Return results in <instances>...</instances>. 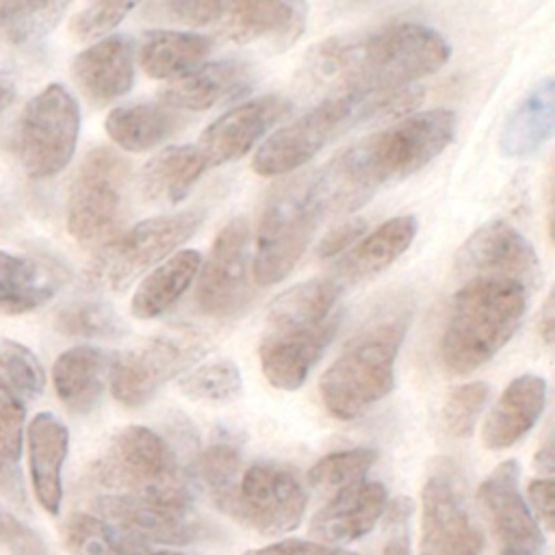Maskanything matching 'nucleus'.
I'll return each instance as SVG.
<instances>
[{
    "mask_svg": "<svg viewBox=\"0 0 555 555\" xmlns=\"http://www.w3.org/2000/svg\"><path fill=\"white\" fill-rule=\"evenodd\" d=\"M516 460L501 462L477 488V503L503 546L542 551L544 535L518 488Z\"/></svg>",
    "mask_w": 555,
    "mask_h": 555,
    "instance_id": "19",
    "label": "nucleus"
},
{
    "mask_svg": "<svg viewBox=\"0 0 555 555\" xmlns=\"http://www.w3.org/2000/svg\"><path fill=\"white\" fill-rule=\"evenodd\" d=\"M455 128L453 111L431 108L349 145L317 176H310V193L321 215L353 210L379 186L421 171L453 141Z\"/></svg>",
    "mask_w": 555,
    "mask_h": 555,
    "instance_id": "2",
    "label": "nucleus"
},
{
    "mask_svg": "<svg viewBox=\"0 0 555 555\" xmlns=\"http://www.w3.org/2000/svg\"><path fill=\"white\" fill-rule=\"evenodd\" d=\"M202 343L193 334L154 336L134 351L115 356L108 366L111 392L126 408H141L156 390L199 356Z\"/></svg>",
    "mask_w": 555,
    "mask_h": 555,
    "instance_id": "15",
    "label": "nucleus"
},
{
    "mask_svg": "<svg viewBox=\"0 0 555 555\" xmlns=\"http://www.w3.org/2000/svg\"><path fill=\"white\" fill-rule=\"evenodd\" d=\"M228 2L217 0H160L143 4L147 20L182 26H206L223 17Z\"/></svg>",
    "mask_w": 555,
    "mask_h": 555,
    "instance_id": "41",
    "label": "nucleus"
},
{
    "mask_svg": "<svg viewBox=\"0 0 555 555\" xmlns=\"http://www.w3.org/2000/svg\"><path fill=\"white\" fill-rule=\"evenodd\" d=\"M184 119L165 104H128L106 115V134L128 152H145L178 132Z\"/></svg>",
    "mask_w": 555,
    "mask_h": 555,
    "instance_id": "33",
    "label": "nucleus"
},
{
    "mask_svg": "<svg viewBox=\"0 0 555 555\" xmlns=\"http://www.w3.org/2000/svg\"><path fill=\"white\" fill-rule=\"evenodd\" d=\"M24 438V405L0 379V460L17 464Z\"/></svg>",
    "mask_w": 555,
    "mask_h": 555,
    "instance_id": "43",
    "label": "nucleus"
},
{
    "mask_svg": "<svg viewBox=\"0 0 555 555\" xmlns=\"http://www.w3.org/2000/svg\"><path fill=\"white\" fill-rule=\"evenodd\" d=\"M35 2H0V26L9 22H17L33 9Z\"/></svg>",
    "mask_w": 555,
    "mask_h": 555,
    "instance_id": "50",
    "label": "nucleus"
},
{
    "mask_svg": "<svg viewBox=\"0 0 555 555\" xmlns=\"http://www.w3.org/2000/svg\"><path fill=\"white\" fill-rule=\"evenodd\" d=\"M251 82L254 72L249 63L238 59L210 61L171 80L163 91V102L169 108L206 111L219 102L238 98Z\"/></svg>",
    "mask_w": 555,
    "mask_h": 555,
    "instance_id": "23",
    "label": "nucleus"
},
{
    "mask_svg": "<svg viewBox=\"0 0 555 555\" xmlns=\"http://www.w3.org/2000/svg\"><path fill=\"white\" fill-rule=\"evenodd\" d=\"M65 271L37 258L0 249V312L22 314L50 301L63 286Z\"/></svg>",
    "mask_w": 555,
    "mask_h": 555,
    "instance_id": "28",
    "label": "nucleus"
},
{
    "mask_svg": "<svg viewBox=\"0 0 555 555\" xmlns=\"http://www.w3.org/2000/svg\"><path fill=\"white\" fill-rule=\"evenodd\" d=\"M527 496L531 503V514L546 531L555 525V486L551 477L531 479L527 486Z\"/></svg>",
    "mask_w": 555,
    "mask_h": 555,
    "instance_id": "46",
    "label": "nucleus"
},
{
    "mask_svg": "<svg viewBox=\"0 0 555 555\" xmlns=\"http://www.w3.org/2000/svg\"><path fill=\"white\" fill-rule=\"evenodd\" d=\"M212 39L186 30H152L139 46L141 69L156 80L180 78L202 65L210 54Z\"/></svg>",
    "mask_w": 555,
    "mask_h": 555,
    "instance_id": "32",
    "label": "nucleus"
},
{
    "mask_svg": "<svg viewBox=\"0 0 555 555\" xmlns=\"http://www.w3.org/2000/svg\"><path fill=\"white\" fill-rule=\"evenodd\" d=\"M93 479L111 494L191 505L176 453L165 438L143 425H128L113 436L93 466Z\"/></svg>",
    "mask_w": 555,
    "mask_h": 555,
    "instance_id": "6",
    "label": "nucleus"
},
{
    "mask_svg": "<svg viewBox=\"0 0 555 555\" xmlns=\"http://www.w3.org/2000/svg\"><path fill=\"white\" fill-rule=\"evenodd\" d=\"M134 9L132 2H93L80 9L72 22L69 30L76 39L87 41L106 35L113 30L130 11Z\"/></svg>",
    "mask_w": 555,
    "mask_h": 555,
    "instance_id": "42",
    "label": "nucleus"
},
{
    "mask_svg": "<svg viewBox=\"0 0 555 555\" xmlns=\"http://www.w3.org/2000/svg\"><path fill=\"white\" fill-rule=\"evenodd\" d=\"M490 386L486 382H468L453 388L442 405V425L455 438H466L481 410L486 408Z\"/></svg>",
    "mask_w": 555,
    "mask_h": 555,
    "instance_id": "40",
    "label": "nucleus"
},
{
    "mask_svg": "<svg viewBox=\"0 0 555 555\" xmlns=\"http://www.w3.org/2000/svg\"><path fill=\"white\" fill-rule=\"evenodd\" d=\"M529 293L505 280H468L455 293L440 338V360L453 375L486 364L516 334Z\"/></svg>",
    "mask_w": 555,
    "mask_h": 555,
    "instance_id": "4",
    "label": "nucleus"
},
{
    "mask_svg": "<svg viewBox=\"0 0 555 555\" xmlns=\"http://www.w3.org/2000/svg\"><path fill=\"white\" fill-rule=\"evenodd\" d=\"M28 468L37 501L56 516L63 501V464L69 449V431L52 412H39L28 423Z\"/></svg>",
    "mask_w": 555,
    "mask_h": 555,
    "instance_id": "24",
    "label": "nucleus"
},
{
    "mask_svg": "<svg viewBox=\"0 0 555 555\" xmlns=\"http://www.w3.org/2000/svg\"><path fill=\"white\" fill-rule=\"evenodd\" d=\"M63 540L74 555H184L150 548L93 514H72L63 527Z\"/></svg>",
    "mask_w": 555,
    "mask_h": 555,
    "instance_id": "34",
    "label": "nucleus"
},
{
    "mask_svg": "<svg viewBox=\"0 0 555 555\" xmlns=\"http://www.w3.org/2000/svg\"><path fill=\"white\" fill-rule=\"evenodd\" d=\"M544 405L546 382L540 375L527 373L512 379L483 421V444L492 451L509 449L538 423Z\"/></svg>",
    "mask_w": 555,
    "mask_h": 555,
    "instance_id": "25",
    "label": "nucleus"
},
{
    "mask_svg": "<svg viewBox=\"0 0 555 555\" xmlns=\"http://www.w3.org/2000/svg\"><path fill=\"white\" fill-rule=\"evenodd\" d=\"M206 167L208 165L197 147L169 145L152 156L141 169V195L147 204L173 206L189 195Z\"/></svg>",
    "mask_w": 555,
    "mask_h": 555,
    "instance_id": "30",
    "label": "nucleus"
},
{
    "mask_svg": "<svg viewBox=\"0 0 555 555\" xmlns=\"http://www.w3.org/2000/svg\"><path fill=\"white\" fill-rule=\"evenodd\" d=\"M306 13L308 7L301 2H228L219 35L238 46H260L280 54L304 33Z\"/></svg>",
    "mask_w": 555,
    "mask_h": 555,
    "instance_id": "20",
    "label": "nucleus"
},
{
    "mask_svg": "<svg viewBox=\"0 0 555 555\" xmlns=\"http://www.w3.org/2000/svg\"><path fill=\"white\" fill-rule=\"evenodd\" d=\"M412 100L414 93L408 91L386 98H325L321 104L278 128L264 143H260L251 158V169L267 178L291 173L358 121L375 117L386 108L397 111V104Z\"/></svg>",
    "mask_w": 555,
    "mask_h": 555,
    "instance_id": "7",
    "label": "nucleus"
},
{
    "mask_svg": "<svg viewBox=\"0 0 555 555\" xmlns=\"http://www.w3.org/2000/svg\"><path fill=\"white\" fill-rule=\"evenodd\" d=\"M553 330H555V310H553V295H548L546 301L542 304L540 319H538V332H540L544 345L553 343Z\"/></svg>",
    "mask_w": 555,
    "mask_h": 555,
    "instance_id": "49",
    "label": "nucleus"
},
{
    "mask_svg": "<svg viewBox=\"0 0 555 555\" xmlns=\"http://www.w3.org/2000/svg\"><path fill=\"white\" fill-rule=\"evenodd\" d=\"M340 291L334 278H312L273 299L258 345L271 386L297 390L306 382L343 323Z\"/></svg>",
    "mask_w": 555,
    "mask_h": 555,
    "instance_id": "3",
    "label": "nucleus"
},
{
    "mask_svg": "<svg viewBox=\"0 0 555 555\" xmlns=\"http://www.w3.org/2000/svg\"><path fill=\"white\" fill-rule=\"evenodd\" d=\"M291 111V102L269 93L228 108L199 134V154L206 165H225L245 156L260 137Z\"/></svg>",
    "mask_w": 555,
    "mask_h": 555,
    "instance_id": "18",
    "label": "nucleus"
},
{
    "mask_svg": "<svg viewBox=\"0 0 555 555\" xmlns=\"http://www.w3.org/2000/svg\"><path fill=\"white\" fill-rule=\"evenodd\" d=\"M388 492L379 481H362L327 499L312 516L310 535L325 546H343L364 538L384 516Z\"/></svg>",
    "mask_w": 555,
    "mask_h": 555,
    "instance_id": "21",
    "label": "nucleus"
},
{
    "mask_svg": "<svg viewBox=\"0 0 555 555\" xmlns=\"http://www.w3.org/2000/svg\"><path fill=\"white\" fill-rule=\"evenodd\" d=\"M542 551H533V548H512V546H503L499 555H540Z\"/></svg>",
    "mask_w": 555,
    "mask_h": 555,
    "instance_id": "53",
    "label": "nucleus"
},
{
    "mask_svg": "<svg viewBox=\"0 0 555 555\" xmlns=\"http://www.w3.org/2000/svg\"><path fill=\"white\" fill-rule=\"evenodd\" d=\"M375 460L377 453L362 447L327 453L308 470V483L312 486V490L325 496H334L347 488L362 483Z\"/></svg>",
    "mask_w": 555,
    "mask_h": 555,
    "instance_id": "35",
    "label": "nucleus"
},
{
    "mask_svg": "<svg viewBox=\"0 0 555 555\" xmlns=\"http://www.w3.org/2000/svg\"><path fill=\"white\" fill-rule=\"evenodd\" d=\"M204 221L202 208L150 217L117 238L108 241L87 269V282L95 288L124 291L150 267L169 258Z\"/></svg>",
    "mask_w": 555,
    "mask_h": 555,
    "instance_id": "9",
    "label": "nucleus"
},
{
    "mask_svg": "<svg viewBox=\"0 0 555 555\" xmlns=\"http://www.w3.org/2000/svg\"><path fill=\"white\" fill-rule=\"evenodd\" d=\"M108 358L87 345L63 351L52 366V382L59 399L72 414H89L102 397Z\"/></svg>",
    "mask_w": 555,
    "mask_h": 555,
    "instance_id": "29",
    "label": "nucleus"
},
{
    "mask_svg": "<svg viewBox=\"0 0 555 555\" xmlns=\"http://www.w3.org/2000/svg\"><path fill=\"white\" fill-rule=\"evenodd\" d=\"M54 327L67 336L119 338L126 327L115 308L100 299H78L54 314Z\"/></svg>",
    "mask_w": 555,
    "mask_h": 555,
    "instance_id": "37",
    "label": "nucleus"
},
{
    "mask_svg": "<svg viewBox=\"0 0 555 555\" xmlns=\"http://www.w3.org/2000/svg\"><path fill=\"white\" fill-rule=\"evenodd\" d=\"M418 555H481L483 533L477 527L460 470L440 460L421 492Z\"/></svg>",
    "mask_w": 555,
    "mask_h": 555,
    "instance_id": "13",
    "label": "nucleus"
},
{
    "mask_svg": "<svg viewBox=\"0 0 555 555\" xmlns=\"http://www.w3.org/2000/svg\"><path fill=\"white\" fill-rule=\"evenodd\" d=\"M0 544L11 555H48L41 535L4 507H0Z\"/></svg>",
    "mask_w": 555,
    "mask_h": 555,
    "instance_id": "44",
    "label": "nucleus"
},
{
    "mask_svg": "<svg viewBox=\"0 0 555 555\" xmlns=\"http://www.w3.org/2000/svg\"><path fill=\"white\" fill-rule=\"evenodd\" d=\"M453 273L468 280H505L531 293L540 284V260L531 243L507 221L479 225L457 249Z\"/></svg>",
    "mask_w": 555,
    "mask_h": 555,
    "instance_id": "14",
    "label": "nucleus"
},
{
    "mask_svg": "<svg viewBox=\"0 0 555 555\" xmlns=\"http://www.w3.org/2000/svg\"><path fill=\"white\" fill-rule=\"evenodd\" d=\"M416 219L412 215H401L384 221L371 234L351 245L340 262L336 264V282L358 284L369 280L384 269H388L410 245L416 234Z\"/></svg>",
    "mask_w": 555,
    "mask_h": 555,
    "instance_id": "27",
    "label": "nucleus"
},
{
    "mask_svg": "<svg viewBox=\"0 0 555 555\" xmlns=\"http://www.w3.org/2000/svg\"><path fill=\"white\" fill-rule=\"evenodd\" d=\"M241 473V453L230 442H215L206 447L195 460V475L210 492L215 503L236 486Z\"/></svg>",
    "mask_w": 555,
    "mask_h": 555,
    "instance_id": "38",
    "label": "nucleus"
},
{
    "mask_svg": "<svg viewBox=\"0 0 555 555\" xmlns=\"http://www.w3.org/2000/svg\"><path fill=\"white\" fill-rule=\"evenodd\" d=\"M364 230H366L364 219H347V221L338 223L321 238V243L317 247V256L321 260H327V258H334V256L347 251L351 245H356L360 241Z\"/></svg>",
    "mask_w": 555,
    "mask_h": 555,
    "instance_id": "45",
    "label": "nucleus"
},
{
    "mask_svg": "<svg viewBox=\"0 0 555 555\" xmlns=\"http://www.w3.org/2000/svg\"><path fill=\"white\" fill-rule=\"evenodd\" d=\"M80 108L59 82L43 87L20 113L13 128V152L28 178L43 180L63 171L76 150Z\"/></svg>",
    "mask_w": 555,
    "mask_h": 555,
    "instance_id": "10",
    "label": "nucleus"
},
{
    "mask_svg": "<svg viewBox=\"0 0 555 555\" xmlns=\"http://www.w3.org/2000/svg\"><path fill=\"white\" fill-rule=\"evenodd\" d=\"M310 193V176H297L275 186L260 212L251 275L260 286L284 280L306 254L321 221Z\"/></svg>",
    "mask_w": 555,
    "mask_h": 555,
    "instance_id": "8",
    "label": "nucleus"
},
{
    "mask_svg": "<svg viewBox=\"0 0 555 555\" xmlns=\"http://www.w3.org/2000/svg\"><path fill=\"white\" fill-rule=\"evenodd\" d=\"M451 56L444 37L423 24H392L360 37H332L310 50L306 74L327 98H386Z\"/></svg>",
    "mask_w": 555,
    "mask_h": 555,
    "instance_id": "1",
    "label": "nucleus"
},
{
    "mask_svg": "<svg viewBox=\"0 0 555 555\" xmlns=\"http://www.w3.org/2000/svg\"><path fill=\"white\" fill-rule=\"evenodd\" d=\"M0 494H4L17 507L26 505L22 473H20V466L13 462L0 460Z\"/></svg>",
    "mask_w": 555,
    "mask_h": 555,
    "instance_id": "48",
    "label": "nucleus"
},
{
    "mask_svg": "<svg viewBox=\"0 0 555 555\" xmlns=\"http://www.w3.org/2000/svg\"><path fill=\"white\" fill-rule=\"evenodd\" d=\"M128 178V160L111 147H95L82 158L67 195V230L78 243H98L115 230Z\"/></svg>",
    "mask_w": 555,
    "mask_h": 555,
    "instance_id": "12",
    "label": "nucleus"
},
{
    "mask_svg": "<svg viewBox=\"0 0 555 555\" xmlns=\"http://www.w3.org/2000/svg\"><path fill=\"white\" fill-rule=\"evenodd\" d=\"M247 238L249 228L243 217L230 219L215 236L208 260L197 278L195 304L217 319L243 312L251 299L247 278Z\"/></svg>",
    "mask_w": 555,
    "mask_h": 555,
    "instance_id": "16",
    "label": "nucleus"
},
{
    "mask_svg": "<svg viewBox=\"0 0 555 555\" xmlns=\"http://www.w3.org/2000/svg\"><path fill=\"white\" fill-rule=\"evenodd\" d=\"M243 555H358L347 548L325 546L319 542H306V540H280L275 544H269L264 548L245 551Z\"/></svg>",
    "mask_w": 555,
    "mask_h": 555,
    "instance_id": "47",
    "label": "nucleus"
},
{
    "mask_svg": "<svg viewBox=\"0 0 555 555\" xmlns=\"http://www.w3.org/2000/svg\"><path fill=\"white\" fill-rule=\"evenodd\" d=\"M215 505L256 533L275 538L301 522L308 494L291 468L258 462L247 466L236 486Z\"/></svg>",
    "mask_w": 555,
    "mask_h": 555,
    "instance_id": "11",
    "label": "nucleus"
},
{
    "mask_svg": "<svg viewBox=\"0 0 555 555\" xmlns=\"http://www.w3.org/2000/svg\"><path fill=\"white\" fill-rule=\"evenodd\" d=\"M202 267L197 249H178L156 264L137 286L130 310L137 319H156L167 312L193 284Z\"/></svg>",
    "mask_w": 555,
    "mask_h": 555,
    "instance_id": "31",
    "label": "nucleus"
},
{
    "mask_svg": "<svg viewBox=\"0 0 555 555\" xmlns=\"http://www.w3.org/2000/svg\"><path fill=\"white\" fill-rule=\"evenodd\" d=\"M178 386L193 401L223 405L241 395L243 377L232 360H212L189 371Z\"/></svg>",
    "mask_w": 555,
    "mask_h": 555,
    "instance_id": "36",
    "label": "nucleus"
},
{
    "mask_svg": "<svg viewBox=\"0 0 555 555\" xmlns=\"http://www.w3.org/2000/svg\"><path fill=\"white\" fill-rule=\"evenodd\" d=\"M535 466H538V470H544L546 475L553 470V451H551V440H546V442L542 444V449L538 451V455H535Z\"/></svg>",
    "mask_w": 555,
    "mask_h": 555,
    "instance_id": "51",
    "label": "nucleus"
},
{
    "mask_svg": "<svg viewBox=\"0 0 555 555\" xmlns=\"http://www.w3.org/2000/svg\"><path fill=\"white\" fill-rule=\"evenodd\" d=\"M408 325V310L373 319L325 369L319 379V395L334 418L351 421L392 390L395 360Z\"/></svg>",
    "mask_w": 555,
    "mask_h": 555,
    "instance_id": "5",
    "label": "nucleus"
},
{
    "mask_svg": "<svg viewBox=\"0 0 555 555\" xmlns=\"http://www.w3.org/2000/svg\"><path fill=\"white\" fill-rule=\"evenodd\" d=\"M80 91L95 104H106L130 91L134 82V43L126 35H111L82 50L72 61Z\"/></svg>",
    "mask_w": 555,
    "mask_h": 555,
    "instance_id": "22",
    "label": "nucleus"
},
{
    "mask_svg": "<svg viewBox=\"0 0 555 555\" xmlns=\"http://www.w3.org/2000/svg\"><path fill=\"white\" fill-rule=\"evenodd\" d=\"M0 369L20 395L35 399L43 392V366L26 345L13 338H0Z\"/></svg>",
    "mask_w": 555,
    "mask_h": 555,
    "instance_id": "39",
    "label": "nucleus"
},
{
    "mask_svg": "<svg viewBox=\"0 0 555 555\" xmlns=\"http://www.w3.org/2000/svg\"><path fill=\"white\" fill-rule=\"evenodd\" d=\"M555 82L551 76L538 80L509 111L503 121L499 150L507 158H527L535 154L553 134Z\"/></svg>",
    "mask_w": 555,
    "mask_h": 555,
    "instance_id": "26",
    "label": "nucleus"
},
{
    "mask_svg": "<svg viewBox=\"0 0 555 555\" xmlns=\"http://www.w3.org/2000/svg\"><path fill=\"white\" fill-rule=\"evenodd\" d=\"M9 100H11V85L0 76V113L4 111Z\"/></svg>",
    "mask_w": 555,
    "mask_h": 555,
    "instance_id": "52",
    "label": "nucleus"
},
{
    "mask_svg": "<svg viewBox=\"0 0 555 555\" xmlns=\"http://www.w3.org/2000/svg\"><path fill=\"white\" fill-rule=\"evenodd\" d=\"M95 505L102 520L147 546H182L206 533V525L193 512V505H173L124 494H104Z\"/></svg>",
    "mask_w": 555,
    "mask_h": 555,
    "instance_id": "17",
    "label": "nucleus"
}]
</instances>
